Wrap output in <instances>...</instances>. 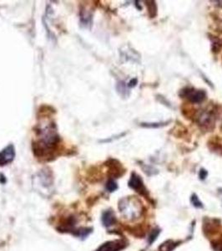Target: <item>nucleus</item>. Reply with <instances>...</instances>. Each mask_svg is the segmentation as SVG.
Returning a JSON list of instances; mask_svg holds the SVG:
<instances>
[{"label": "nucleus", "instance_id": "f257e3e1", "mask_svg": "<svg viewBox=\"0 0 222 251\" xmlns=\"http://www.w3.org/2000/svg\"><path fill=\"white\" fill-rule=\"evenodd\" d=\"M39 142L34 144V153L39 157H44L54 151L60 143L56 126L53 122H44L38 126Z\"/></svg>", "mask_w": 222, "mask_h": 251}, {"label": "nucleus", "instance_id": "f03ea898", "mask_svg": "<svg viewBox=\"0 0 222 251\" xmlns=\"http://www.w3.org/2000/svg\"><path fill=\"white\" fill-rule=\"evenodd\" d=\"M119 209L123 218L131 221L139 219L142 214V206L134 198H126L120 200Z\"/></svg>", "mask_w": 222, "mask_h": 251}, {"label": "nucleus", "instance_id": "7ed1b4c3", "mask_svg": "<svg viewBox=\"0 0 222 251\" xmlns=\"http://www.w3.org/2000/svg\"><path fill=\"white\" fill-rule=\"evenodd\" d=\"M217 111L215 109H207L203 110L197 116V122L198 125L202 126L204 128L211 130L214 128L215 123L217 120Z\"/></svg>", "mask_w": 222, "mask_h": 251}, {"label": "nucleus", "instance_id": "20e7f679", "mask_svg": "<svg viewBox=\"0 0 222 251\" xmlns=\"http://www.w3.org/2000/svg\"><path fill=\"white\" fill-rule=\"evenodd\" d=\"M180 97L186 98L190 102L194 104H199L206 99V92L204 90H197V89L186 87L181 90Z\"/></svg>", "mask_w": 222, "mask_h": 251}, {"label": "nucleus", "instance_id": "39448f33", "mask_svg": "<svg viewBox=\"0 0 222 251\" xmlns=\"http://www.w3.org/2000/svg\"><path fill=\"white\" fill-rule=\"evenodd\" d=\"M15 157V146L9 144L3 151H0V166H4L12 163Z\"/></svg>", "mask_w": 222, "mask_h": 251}, {"label": "nucleus", "instance_id": "423d86ee", "mask_svg": "<svg viewBox=\"0 0 222 251\" xmlns=\"http://www.w3.org/2000/svg\"><path fill=\"white\" fill-rule=\"evenodd\" d=\"M129 186L132 189H134V190L138 192V193H140V194H144L145 191H146L141 177L138 174H134V173H133L132 175H131V179L129 181Z\"/></svg>", "mask_w": 222, "mask_h": 251}, {"label": "nucleus", "instance_id": "0eeeda50", "mask_svg": "<svg viewBox=\"0 0 222 251\" xmlns=\"http://www.w3.org/2000/svg\"><path fill=\"white\" fill-rule=\"evenodd\" d=\"M38 180V183H40L41 188H44L48 189L53 183L51 173L47 170H42L39 174V177L36 178Z\"/></svg>", "mask_w": 222, "mask_h": 251}, {"label": "nucleus", "instance_id": "6e6552de", "mask_svg": "<svg viewBox=\"0 0 222 251\" xmlns=\"http://www.w3.org/2000/svg\"><path fill=\"white\" fill-rule=\"evenodd\" d=\"M125 246L126 244L121 240L110 241L105 243L96 251H120V250L125 248Z\"/></svg>", "mask_w": 222, "mask_h": 251}, {"label": "nucleus", "instance_id": "1a4fd4ad", "mask_svg": "<svg viewBox=\"0 0 222 251\" xmlns=\"http://www.w3.org/2000/svg\"><path fill=\"white\" fill-rule=\"evenodd\" d=\"M208 147L211 151L222 155V138H220L219 137H214L208 143Z\"/></svg>", "mask_w": 222, "mask_h": 251}, {"label": "nucleus", "instance_id": "9d476101", "mask_svg": "<svg viewBox=\"0 0 222 251\" xmlns=\"http://www.w3.org/2000/svg\"><path fill=\"white\" fill-rule=\"evenodd\" d=\"M115 221H116V219L114 216V212L111 211V210L104 212L102 215V223L104 226L106 227H110V226H113Z\"/></svg>", "mask_w": 222, "mask_h": 251}, {"label": "nucleus", "instance_id": "9b49d317", "mask_svg": "<svg viewBox=\"0 0 222 251\" xmlns=\"http://www.w3.org/2000/svg\"><path fill=\"white\" fill-rule=\"evenodd\" d=\"M146 5L148 7V13L151 18H155L157 15L156 3L155 1H149L145 2Z\"/></svg>", "mask_w": 222, "mask_h": 251}, {"label": "nucleus", "instance_id": "f8f14e48", "mask_svg": "<svg viewBox=\"0 0 222 251\" xmlns=\"http://www.w3.org/2000/svg\"><path fill=\"white\" fill-rule=\"evenodd\" d=\"M169 122H166V123H143L140 124V126H142V127H145V128H159V127H162V126H165L167 125L168 124Z\"/></svg>", "mask_w": 222, "mask_h": 251}, {"label": "nucleus", "instance_id": "ddd939ff", "mask_svg": "<svg viewBox=\"0 0 222 251\" xmlns=\"http://www.w3.org/2000/svg\"><path fill=\"white\" fill-rule=\"evenodd\" d=\"M159 234V229H155V228L153 229V230L151 232L150 235H149V243H150V244H152V243L154 242L155 240H156L157 237H158Z\"/></svg>", "mask_w": 222, "mask_h": 251}, {"label": "nucleus", "instance_id": "4468645a", "mask_svg": "<svg viewBox=\"0 0 222 251\" xmlns=\"http://www.w3.org/2000/svg\"><path fill=\"white\" fill-rule=\"evenodd\" d=\"M117 188H118L117 183H115L113 179H111L110 181H108V183L106 184V188H107V190L110 192L115 191Z\"/></svg>", "mask_w": 222, "mask_h": 251}, {"label": "nucleus", "instance_id": "2eb2a0df", "mask_svg": "<svg viewBox=\"0 0 222 251\" xmlns=\"http://www.w3.org/2000/svg\"><path fill=\"white\" fill-rule=\"evenodd\" d=\"M191 203H192V204H193L195 207H197V208H201V207H202V203L200 201L199 199L197 198L196 194L192 195V197H191Z\"/></svg>", "mask_w": 222, "mask_h": 251}, {"label": "nucleus", "instance_id": "dca6fc26", "mask_svg": "<svg viewBox=\"0 0 222 251\" xmlns=\"http://www.w3.org/2000/svg\"><path fill=\"white\" fill-rule=\"evenodd\" d=\"M207 171L205 170V169H200V171L199 177L200 179L204 180L205 177H207Z\"/></svg>", "mask_w": 222, "mask_h": 251}, {"label": "nucleus", "instance_id": "f3484780", "mask_svg": "<svg viewBox=\"0 0 222 251\" xmlns=\"http://www.w3.org/2000/svg\"><path fill=\"white\" fill-rule=\"evenodd\" d=\"M137 82H138L137 79H132V80H131V81L129 82V87H134V86H136Z\"/></svg>", "mask_w": 222, "mask_h": 251}, {"label": "nucleus", "instance_id": "a211bd4d", "mask_svg": "<svg viewBox=\"0 0 222 251\" xmlns=\"http://www.w3.org/2000/svg\"></svg>", "mask_w": 222, "mask_h": 251}]
</instances>
